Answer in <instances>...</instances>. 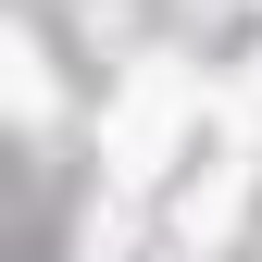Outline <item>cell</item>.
I'll list each match as a JSON object with an SVG mask.
<instances>
[{
    "label": "cell",
    "mask_w": 262,
    "mask_h": 262,
    "mask_svg": "<svg viewBox=\"0 0 262 262\" xmlns=\"http://www.w3.org/2000/svg\"><path fill=\"white\" fill-rule=\"evenodd\" d=\"M237 200H250V150H225L212 187H187V237H225V225H237Z\"/></svg>",
    "instance_id": "2"
},
{
    "label": "cell",
    "mask_w": 262,
    "mask_h": 262,
    "mask_svg": "<svg viewBox=\"0 0 262 262\" xmlns=\"http://www.w3.org/2000/svg\"><path fill=\"white\" fill-rule=\"evenodd\" d=\"M187 113H200V75H187V62H150V75L125 88V113H113V175H125V187H150Z\"/></svg>",
    "instance_id": "1"
}]
</instances>
